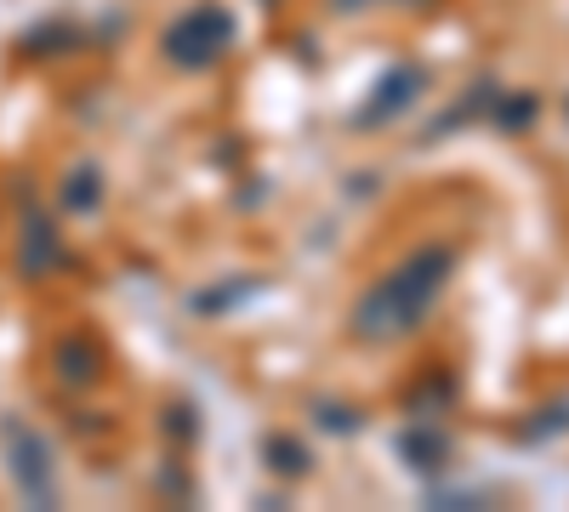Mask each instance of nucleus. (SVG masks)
<instances>
[{"instance_id":"nucleus-1","label":"nucleus","mask_w":569,"mask_h":512,"mask_svg":"<svg viewBox=\"0 0 569 512\" xmlns=\"http://www.w3.org/2000/svg\"><path fill=\"white\" fill-rule=\"evenodd\" d=\"M456 262L461 251L450 240L439 245H416L393 273H382L376 285L353 302V319H348V331L353 342H370V348H382V342H405L421 331V319L439 308L445 285L456 279Z\"/></svg>"},{"instance_id":"nucleus-2","label":"nucleus","mask_w":569,"mask_h":512,"mask_svg":"<svg viewBox=\"0 0 569 512\" xmlns=\"http://www.w3.org/2000/svg\"><path fill=\"white\" fill-rule=\"evenodd\" d=\"M233 12L228 7H217V0H200V7H188L166 34H160V58L171 63V69H182V74H200V69H211L228 46H233Z\"/></svg>"},{"instance_id":"nucleus-3","label":"nucleus","mask_w":569,"mask_h":512,"mask_svg":"<svg viewBox=\"0 0 569 512\" xmlns=\"http://www.w3.org/2000/svg\"><path fill=\"white\" fill-rule=\"evenodd\" d=\"M421 91H427V69L421 63H393L382 80L370 86V103L353 114V126H388V120L410 114Z\"/></svg>"},{"instance_id":"nucleus-4","label":"nucleus","mask_w":569,"mask_h":512,"mask_svg":"<svg viewBox=\"0 0 569 512\" xmlns=\"http://www.w3.org/2000/svg\"><path fill=\"white\" fill-rule=\"evenodd\" d=\"M399 455H405L410 473H445L450 468V439L433 433V422H410L399 433Z\"/></svg>"},{"instance_id":"nucleus-5","label":"nucleus","mask_w":569,"mask_h":512,"mask_svg":"<svg viewBox=\"0 0 569 512\" xmlns=\"http://www.w3.org/2000/svg\"><path fill=\"white\" fill-rule=\"evenodd\" d=\"M461 393V382L450 377V370H427V377L405 393V415H416V422H433L439 410H450Z\"/></svg>"},{"instance_id":"nucleus-6","label":"nucleus","mask_w":569,"mask_h":512,"mask_svg":"<svg viewBox=\"0 0 569 512\" xmlns=\"http://www.w3.org/2000/svg\"><path fill=\"white\" fill-rule=\"evenodd\" d=\"M262 461H268L273 479H308V473H313L308 444H297L291 433H268V439H262Z\"/></svg>"},{"instance_id":"nucleus-7","label":"nucleus","mask_w":569,"mask_h":512,"mask_svg":"<svg viewBox=\"0 0 569 512\" xmlns=\"http://www.w3.org/2000/svg\"><path fill=\"white\" fill-rule=\"evenodd\" d=\"M536 114H541L536 91H496V103H490V120H496L501 131H530Z\"/></svg>"},{"instance_id":"nucleus-8","label":"nucleus","mask_w":569,"mask_h":512,"mask_svg":"<svg viewBox=\"0 0 569 512\" xmlns=\"http://www.w3.org/2000/svg\"><path fill=\"white\" fill-rule=\"evenodd\" d=\"M63 205H74V211H98V205H103V171H98V165H80L74 182L63 189Z\"/></svg>"},{"instance_id":"nucleus-9","label":"nucleus","mask_w":569,"mask_h":512,"mask_svg":"<svg viewBox=\"0 0 569 512\" xmlns=\"http://www.w3.org/2000/svg\"><path fill=\"white\" fill-rule=\"evenodd\" d=\"M257 291V279H233V285H217V291H200V297H188V308H194V313H222V308H233V302H240V297H251Z\"/></svg>"},{"instance_id":"nucleus-10","label":"nucleus","mask_w":569,"mask_h":512,"mask_svg":"<svg viewBox=\"0 0 569 512\" xmlns=\"http://www.w3.org/2000/svg\"><path fill=\"white\" fill-rule=\"evenodd\" d=\"M98 370H103V353L91 342L63 348V382H98Z\"/></svg>"},{"instance_id":"nucleus-11","label":"nucleus","mask_w":569,"mask_h":512,"mask_svg":"<svg viewBox=\"0 0 569 512\" xmlns=\"http://www.w3.org/2000/svg\"><path fill=\"white\" fill-rule=\"evenodd\" d=\"M569 428V404H547V410H536V422H525V444H541V439H552V433H563Z\"/></svg>"},{"instance_id":"nucleus-12","label":"nucleus","mask_w":569,"mask_h":512,"mask_svg":"<svg viewBox=\"0 0 569 512\" xmlns=\"http://www.w3.org/2000/svg\"><path fill=\"white\" fill-rule=\"evenodd\" d=\"M319 428H325V433H359L365 415H359L353 404H319Z\"/></svg>"},{"instance_id":"nucleus-13","label":"nucleus","mask_w":569,"mask_h":512,"mask_svg":"<svg viewBox=\"0 0 569 512\" xmlns=\"http://www.w3.org/2000/svg\"><path fill=\"white\" fill-rule=\"evenodd\" d=\"M166 433H171L177 444H194V439H200L194 410H188V404H171V410H166Z\"/></svg>"},{"instance_id":"nucleus-14","label":"nucleus","mask_w":569,"mask_h":512,"mask_svg":"<svg viewBox=\"0 0 569 512\" xmlns=\"http://www.w3.org/2000/svg\"><path fill=\"white\" fill-rule=\"evenodd\" d=\"M370 7H421V0H330V12H342V18L370 12Z\"/></svg>"},{"instance_id":"nucleus-15","label":"nucleus","mask_w":569,"mask_h":512,"mask_svg":"<svg viewBox=\"0 0 569 512\" xmlns=\"http://www.w3.org/2000/svg\"><path fill=\"white\" fill-rule=\"evenodd\" d=\"M160 490H166V495H188V479H182L177 468H166V473H160Z\"/></svg>"},{"instance_id":"nucleus-16","label":"nucleus","mask_w":569,"mask_h":512,"mask_svg":"<svg viewBox=\"0 0 569 512\" xmlns=\"http://www.w3.org/2000/svg\"><path fill=\"white\" fill-rule=\"evenodd\" d=\"M262 7H279V0H262Z\"/></svg>"}]
</instances>
